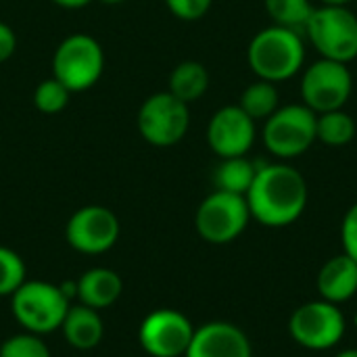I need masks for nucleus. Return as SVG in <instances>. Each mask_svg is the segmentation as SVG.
Returning a JSON list of instances; mask_svg holds the SVG:
<instances>
[{"label":"nucleus","instance_id":"1","mask_svg":"<svg viewBox=\"0 0 357 357\" xmlns=\"http://www.w3.org/2000/svg\"><path fill=\"white\" fill-rule=\"evenodd\" d=\"M251 220L266 228H284L295 224L310 201V188L303 174L280 161L257 165L255 180L245 195Z\"/></svg>","mask_w":357,"mask_h":357},{"label":"nucleus","instance_id":"2","mask_svg":"<svg viewBox=\"0 0 357 357\" xmlns=\"http://www.w3.org/2000/svg\"><path fill=\"white\" fill-rule=\"evenodd\" d=\"M247 63L257 79L280 84L295 77L305 65L303 33L280 25L264 27L249 42Z\"/></svg>","mask_w":357,"mask_h":357},{"label":"nucleus","instance_id":"3","mask_svg":"<svg viewBox=\"0 0 357 357\" xmlns=\"http://www.w3.org/2000/svg\"><path fill=\"white\" fill-rule=\"evenodd\" d=\"M69 310L65 291L46 280H25L10 295V312L25 333L50 335L61 331Z\"/></svg>","mask_w":357,"mask_h":357},{"label":"nucleus","instance_id":"4","mask_svg":"<svg viewBox=\"0 0 357 357\" xmlns=\"http://www.w3.org/2000/svg\"><path fill=\"white\" fill-rule=\"evenodd\" d=\"M303 33L320 59L345 65L357 59V15L349 6H314Z\"/></svg>","mask_w":357,"mask_h":357},{"label":"nucleus","instance_id":"5","mask_svg":"<svg viewBox=\"0 0 357 357\" xmlns=\"http://www.w3.org/2000/svg\"><path fill=\"white\" fill-rule=\"evenodd\" d=\"M318 115L303 102H293L278 107L266 121L261 130L264 146L282 161L297 159L305 155L316 138Z\"/></svg>","mask_w":357,"mask_h":357},{"label":"nucleus","instance_id":"6","mask_svg":"<svg viewBox=\"0 0 357 357\" xmlns=\"http://www.w3.org/2000/svg\"><path fill=\"white\" fill-rule=\"evenodd\" d=\"M105 71V50L90 33H71L54 50L52 77H56L71 94L90 90Z\"/></svg>","mask_w":357,"mask_h":357},{"label":"nucleus","instance_id":"7","mask_svg":"<svg viewBox=\"0 0 357 357\" xmlns=\"http://www.w3.org/2000/svg\"><path fill=\"white\" fill-rule=\"evenodd\" d=\"M249 222L251 211L247 199L224 190L207 195L195 213V228L209 245H228L236 241L247 230Z\"/></svg>","mask_w":357,"mask_h":357},{"label":"nucleus","instance_id":"8","mask_svg":"<svg viewBox=\"0 0 357 357\" xmlns=\"http://www.w3.org/2000/svg\"><path fill=\"white\" fill-rule=\"evenodd\" d=\"M347 331L345 314L339 305L324 299L299 305L289 320L293 341L310 351H328L337 347Z\"/></svg>","mask_w":357,"mask_h":357},{"label":"nucleus","instance_id":"9","mask_svg":"<svg viewBox=\"0 0 357 357\" xmlns=\"http://www.w3.org/2000/svg\"><path fill=\"white\" fill-rule=\"evenodd\" d=\"M354 92V75L345 63L318 59L301 75V102L316 115L343 109Z\"/></svg>","mask_w":357,"mask_h":357},{"label":"nucleus","instance_id":"10","mask_svg":"<svg viewBox=\"0 0 357 357\" xmlns=\"http://www.w3.org/2000/svg\"><path fill=\"white\" fill-rule=\"evenodd\" d=\"M140 136L159 149L178 144L190 128V109L172 92L151 94L138 109Z\"/></svg>","mask_w":357,"mask_h":357},{"label":"nucleus","instance_id":"11","mask_svg":"<svg viewBox=\"0 0 357 357\" xmlns=\"http://www.w3.org/2000/svg\"><path fill=\"white\" fill-rule=\"evenodd\" d=\"M192 335L195 326L182 312L161 307L140 322L138 343L151 357H184Z\"/></svg>","mask_w":357,"mask_h":357},{"label":"nucleus","instance_id":"12","mask_svg":"<svg viewBox=\"0 0 357 357\" xmlns=\"http://www.w3.org/2000/svg\"><path fill=\"white\" fill-rule=\"evenodd\" d=\"M119 218L102 205L79 207L65 226V238L71 249L84 255H102L119 241Z\"/></svg>","mask_w":357,"mask_h":357},{"label":"nucleus","instance_id":"13","mask_svg":"<svg viewBox=\"0 0 357 357\" xmlns=\"http://www.w3.org/2000/svg\"><path fill=\"white\" fill-rule=\"evenodd\" d=\"M257 138V121L238 105L218 109L207 123V144L220 159L245 157Z\"/></svg>","mask_w":357,"mask_h":357},{"label":"nucleus","instance_id":"14","mask_svg":"<svg viewBox=\"0 0 357 357\" xmlns=\"http://www.w3.org/2000/svg\"><path fill=\"white\" fill-rule=\"evenodd\" d=\"M184 357H253V347L241 326L215 320L195 328Z\"/></svg>","mask_w":357,"mask_h":357},{"label":"nucleus","instance_id":"15","mask_svg":"<svg viewBox=\"0 0 357 357\" xmlns=\"http://www.w3.org/2000/svg\"><path fill=\"white\" fill-rule=\"evenodd\" d=\"M316 289L328 303H347L357 295V264L345 253L331 257L318 272Z\"/></svg>","mask_w":357,"mask_h":357},{"label":"nucleus","instance_id":"16","mask_svg":"<svg viewBox=\"0 0 357 357\" xmlns=\"http://www.w3.org/2000/svg\"><path fill=\"white\" fill-rule=\"evenodd\" d=\"M123 293L121 276L109 268H92L86 270L75 280V297L82 305H88L92 310H107Z\"/></svg>","mask_w":357,"mask_h":357},{"label":"nucleus","instance_id":"17","mask_svg":"<svg viewBox=\"0 0 357 357\" xmlns=\"http://www.w3.org/2000/svg\"><path fill=\"white\" fill-rule=\"evenodd\" d=\"M61 333L69 347L77 351H90L100 345L105 337V322L98 310L88 305H69L67 316L61 324Z\"/></svg>","mask_w":357,"mask_h":357},{"label":"nucleus","instance_id":"18","mask_svg":"<svg viewBox=\"0 0 357 357\" xmlns=\"http://www.w3.org/2000/svg\"><path fill=\"white\" fill-rule=\"evenodd\" d=\"M207 88H209V71L199 61H182L169 73L167 92H172L176 98H180L186 105L199 100L207 92Z\"/></svg>","mask_w":357,"mask_h":357},{"label":"nucleus","instance_id":"19","mask_svg":"<svg viewBox=\"0 0 357 357\" xmlns=\"http://www.w3.org/2000/svg\"><path fill=\"white\" fill-rule=\"evenodd\" d=\"M255 174H257V163H253L247 155L222 159L215 174H213L215 190H224V192L245 197L247 190L251 188L253 180H255Z\"/></svg>","mask_w":357,"mask_h":357},{"label":"nucleus","instance_id":"20","mask_svg":"<svg viewBox=\"0 0 357 357\" xmlns=\"http://www.w3.org/2000/svg\"><path fill=\"white\" fill-rule=\"evenodd\" d=\"M356 119L345 109L320 113L316 119V138L326 146H347L356 138Z\"/></svg>","mask_w":357,"mask_h":357},{"label":"nucleus","instance_id":"21","mask_svg":"<svg viewBox=\"0 0 357 357\" xmlns=\"http://www.w3.org/2000/svg\"><path fill=\"white\" fill-rule=\"evenodd\" d=\"M238 107L255 121H266L280 107V92L276 84L257 79L249 84L238 100Z\"/></svg>","mask_w":357,"mask_h":357},{"label":"nucleus","instance_id":"22","mask_svg":"<svg viewBox=\"0 0 357 357\" xmlns=\"http://www.w3.org/2000/svg\"><path fill=\"white\" fill-rule=\"evenodd\" d=\"M266 13L272 19V25L297 29L303 33L305 23L314 10L310 0H264Z\"/></svg>","mask_w":357,"mask_h":357},{"label":"nucleus","instance_id":"23","mask_svg":"<svg viewBox=\"0 0 357 357\" xmlns=\"http://www.w3.org/2000/svg\"><path fill=\"white\" fill-rule=\"evenodd\" d=\"M69 98H71V92L56 77L42 79L33 90V107L46 115L61 113L69 105Z\"/></svg>","mask_w":357,"mask_h":357},{"label":"nucleus","instance_id":"24","mask_svg":"<svg viewBox=\"0 0 357 357\" xmlns=\"http://www.w3.org/2000/svg\"><path fill=\"white\" fill-rule=\"evenodd\" d=\"M27 268L21 255L0 245V297H10L27 278Z\"/></svg>","mask_w":357,"mask_h":357},{"label":"nucleus","instance_id":"25","mask_svg":"<svg viewBox=\"0 0 357 357\" xmlns=\"http://www.w3.org/2000/svg\"><path fill=\"white\" fill-rule=\"evenodd\" d=\"M0 357H52L40 335L19 333L0 345Z\"/></svg>","mask_w":357,"mask_h":357},{"label":"nucleus","instance_id":"26","mask_svg":"<svg viewBox=\"0 0 357 357\" xmlns=\"http://www.w3.org/2000/svg\"><path fill=\"white\" fill-rule=\"evenodd\" d=\"M211 4L213 0H165V6L169 8V13L180 21L203 19L209 13Z\"/></svg>","mask_w":357,"mask_h":357},{"label":"nucleus","instance_id":"27","mask_svg":"<svg viewBox=\"0 0 357 357\" xmlns=\"http://www.w3.org/2000/svg\"><path fill=\"white\" fill-rule=\"evenodd\" d=\"M341 243L343 253L357 264V203H354L341 222Z\"/></svg>","mask_w":357,"mask_h":357},{"label":"nucleus","instance_id":"28","mask_svg":"<svg viewBox=\"0 0 357 357\" xmlns=\"http://www.w3.org/2000/svg\"><path fill=\"white\" fill-rule=\"evenodd\" d=\"M17 50V33L4 21H0V63L8 61Z\"/></svg>","mask_w":357,"mask_h":357},{"label":"nucleus","instance_id":"29","mask_svg":"<svg viewBox=\"0 0 357 357\" xmlns=\"http://www.w3.org/2000/svg\"><path fill=\"white\" fill-rule=\"evenodd\" d=\"M50 2H54V4H56V6H61V8L75 10V8H84V6H88L92 0H50Z\"/></svg>","mask_w":357,"mask_h":357},{"label":"nucleus","instance_id":"30","mask_svg":"<svg viewBox=\"0 0 357 357\" xmlns=\"http://www.w3.org/2000/svg\"><path fill=\"white\" fill-rule=\"evenodd\" d=\"M351 2L356 0H320V4H326V6H349Z\"/></svg>","mask_w":357,"mask_h":357},{"label":"nucleus","instance_id":"31","mask_svg":"<svg viewBox=\"0 0 357 357\" xmlns=\"http://www.w3.org/2000/svg\"><path fill=\"white\" fill-rule=\"evenodd\" d=\"M335 357H357V349H343V351H339Z\"/></svg>","mask_w":357,"mask_h":357},{"label":"nucleus","instance_id":"32","mask_svg":"<svg viewBox=\"0 0 357 357\" xmlns=\"http://www.w3.org/2000/svg\"><path fill=\"white\" fill-rule=\"evenodd\" d=\"M98 2H102V4H107V6H117V4H121V2H126V0H98Z\"/></svg>","mask_w":357,"mask_h":357},{"label":"nucleus","instance_id":"33","mask_svg":"<svg viewBox=\"0 0 357 357\" xmlns=\"http://www.w3.org/2000/svg\"><path fill=\"white\" fill-rule=\"evenodd\" d=\"M356 4H357V0H356Z\"/></svg>","mask_w":357,"mask_h":357}]
</instances>
